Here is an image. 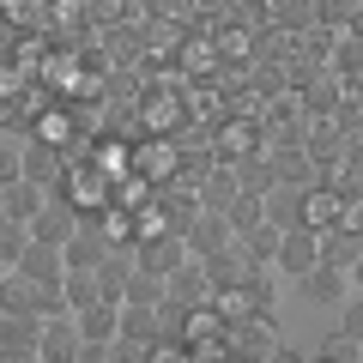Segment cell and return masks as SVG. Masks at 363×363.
<instances>
[{
	"label": "cell",
	"mask_w": 363,
	"mask_h": 363,
	"mask_svg": "<svg viewBox=\"0 0 363 363\" xmlns=\"http://www.w3.org/2000/svg\"><path fill=\"white\" fill-rule=\"evenodd\" d=\"M188 260V248H182V230H164V224H145L140 236H133V267L152 272V279H169V272Z\"/></svg>",
	"instance_id": "1"
},
{
	"label": "cell",
	"mask_w": 363,
	"mask_h": 363,
	"mask_svg": "<svg viewBox=\"0 0 363 363\" xmlns=\"http://www.w3.org/2000/svg\"><path fill=\"white\" fill-rule=\"evenodd\" d=\"M297 291H303V303H315V309H339V303L357 291V272L333 267V260H315L309 272H297Z\"/></svg>",
	"instance_id": "2"
},
{
	"label": "cell",
	"mask_w": 363,
	"mask_h": 363,
	"mask_svg": "<svg viewBox=\"0 0 363 363\" xmlns=\"http://www.w3.org/2000/svg\"><path fill=\"white\" fill-rule=\"evenodd\" d=\"M315 260H321V242H315V230H303V224H285V230H279V242H272V279H297V272H309Z\"/></svg>",
	"instance_id": "3"
},
{
	"label": "cell",
	"mask_w": 363,
	"mask_h": 363,
	"mask_svg": "<svg viewBox=\"0 0 363 363\" xmlns=\"http://www.w3.org/2000/svg\"><path fill=\"white\" fill-rule=\"evenodd\" d=\"M25 230L37 236V242H55V248H61L67 236L79 230V206H73L67 194H43V206L30 212V224H25Z\"/></svg>",
	"instance_id": "4"
},
{
	"label": "cell",
	"mask_w": 363,
	"mask_h": 363,
	"mask_svg": "<svg viewBox=\"0 0 363 363\" xmlns=\"http://www.w3.org/2000/svg\"><path fill=\"white\" fill-rule=\"evenodd\" d=\"M230 242H236V236H230V224H224V212H206V206H200L194 218L182 224V248H188L194 260L218 255V248H230Z\"/></svg>",
	"instance_id": "5"
},
{
	"label": "cell",
	"mask_w": 363,
	"mask_h": 363,
	"mask_svg": "<svg viewBox=\"0 0 363 363\" xmlns=\"http://www.w3.org/2000/svg\"><path fill=\"white\" fill-rule=\"evenodd\" d=\"M13 272H25L30 285H61V248L55 242H37V236H30L25 248H18V260H13Z\"/></svg>",
	"instance_id": "6"
},
{
	"label": "cell",
	"mask_w": 363,
	"mask_h": 363,
	"mask_svg": "<svg viewBox=\"0 0 363 363\" xmlns=\"http://www.w3.org/2000/svg\"><path fill=\"white\" fill-rule=\"evenodd\" d=\"M0 357L37 363V315H0Z\"/></svg>",
	"instance_id": "7"
},
{
	"label": "cell",
	"mask_w": 363,
	"mask_h": 363,
	"mask_svg": "<svg viewBox=\"0 0 363 363\" xmlns=\"http://www.w3.org/2000/svg\"><path fill=\"white\" fill-rule=\"evenodd\" d=\"M164 297H169V303H182V309H194V303H212L206 267H200V260L188 255V260H182V267H176V272L164 279Z\"/></svg>",
	"instance_id": "8"
},
{
	"label": "cell",
	"mask_w": 363,
	"mask_h": 363,
	"mask_svg": "<svg viewBox=\"0 0 363 363\" xmlns=\"http://www.w3.org/2000/svg\"><path fill=\"white\" fill-rule=\"evenodd\" d=\"M37 357H49V363H73L79 357L73 315H49V321H37Z\"/></svg>",
	"instance_id": "9"
},
{
	"label": "cell",
	"mask_w": 363,
	"mask_h": 363,
	"mask_svg": "<svg viewBox=\"0 0 363 363\" xmlns=\"http://www.w3.org/2000/svg\"><path fill=\"white\" fill-rule=\"evenodd\" d=\"M18 169H25V176L37 182L43 194H55V188H61V169H67V157L55 152L49 140H37V145H25V152H18Z\"/></svg>",
	"instance_id": "10"
},
{
	"label": "cell",
	"mask_w": 363,
	"mask_h": 363,
	"mask_svg": "<svg viewBox=\"0 0 363 363\" xmlns=\"http://www.w3.org/2000/svg\"><path fill=\"white\" fill-rule=\"evenodd\" d=\"M194 200H200L206 212H224V206L236 200V169H230V164H212L206 176L194 182Z\"/></svg>",
	"instance_id": "11"
},
{
	"label": "cell",
	"mask_w": 363,
	"mask_h": 363,
	"mask_svg": "<svg viewBox=\"0 0 363 363\" xmlns=\"http://www.w3.org/2000/svg\"><path fill=\"white\" fill-rule=\"evenodd\" d=\"M267 169H272V182H291V188L315 182V164H309V152H303V145H272Z\"/></svg>",
	"instance_id": "12"
},
{
	"label": "cell",
	"mask_w": 363,
	"mask_h": 363,
	"mask_svg": "<svg viewBox=\"0 0 363 363\" xmlns=\"http://www.w3.org/2000/svg\"><path fill=\"white\" fill-rule=\"evenodd\" d=\"M0 206H6V218H13V224H30V212L43 206V188L30 176H13L6 188H0Z\"/></svg>",
	"instance_id": "13"
},
{
	"label": "cell",
	"mask_w": 363,
	"mask_h": 363,
	"mask_svg": "<svg viewBox=\"0 0 363 363\" xmlns=\"http://www.w3.org/2000/svg\"><path fill=\"white\" fill-rule=\"evenodd\" d=\"M0 315H37V285L13 267L0 272Z\"/></svg>",
	"instance_id": "14"
},
{
	"label": "cell",
	"mask_w": 363,
	"mask_h": 363,
	"mask_svg": "<svg viewBox=\"0 0 363 363\" xmlns=\"http://www.w3.org/2000/svg\"><path fill=\"white\" fill-rule=\"evenodd\" d=\"M260 218H267V212H260V194H248V188H236V200H230V206H224V224H230V236L255 230Z\"/></svg>",
	"instance_id": "15"
},
{
	"label": "cell",
	"mask_w": 363,
	"mask_h": 363,
	"mask_svg": "<svg viewBox=\"0 0 363 363\" xmlns=\"http://www.w3.org/2000/svg\"><path fill=\"white\" fill-rule=\"evenodd\" d=\"M309 13L321 30H351L357 25V0H309Z\"/></svg>",
	"instance_id": "16"
},
{
	"label": "cell",
	"mask_w": 363,
	"mask_h": 363,
	"mask_svg": "<svg viewBox=\"0 0 363 363\" xmlns=\"http://www.w3.org/2000/svg\"><path fill=\"white\" fill-rule=\"evenodd\" d=\"M121 303H164V279H152V272H140V267H128V285H121Z\"/></svg>",
	"instance_id": "17"
},
{
	"label": "cell",
	"mask_w": 363,
	"mask_h": 363,
	"mask_svg": "<svg viewBox=\"0 0 363 363\" xmlns=\"http://www.w3.org/2000/svg\"><path fill=\"white\" fill-rule=\"evenodd\" d=\"M272 18H279V30H285V37H297V30H309V25H315L309 0H272Z\"/></svg>",
	"instance_id": "18"
},
{
	"label": "cell",
	"mask_w": 363,
	"mask_h": 363,
	"mask_svg": "<svg viewBox=\"0 0 363 363\" xmlns=\"http://www.w3.org/2000/svg\"><path fill=\"white\" fill-rule=\"evenodd\" d=\"M321 357H345V363H357L363 357V333H351V327H339L333 339L321 345Z\"/></svg>",
	"instance_id": "19"
},
{
	"label": "cell",
	"mask_w": 363,
	"mask_h": 363,
	"mask_svg": "<svg viewBox=\"0 0 363 363\" xmlns=\"http://www.w3.org/2000/svg\"><path fill=\"white\" fill-rule=\"evenodd\" d=\"M13 176H25V169H18V152H6V145H0V188H6Z\"/></svg>",
	"instance_id": "20"
},
{
	"label": "cell",
	"mask_w": 363,
	"mask_h": 363,
	"mask_svg": "<svg viewBox=\"0 0 363 363\" xmlns=\"http://www.w3.org/2000/svg\"><path fill=\"white\" fill-rule=\"evenodd\" d=\"M0 230H13V218H6V206H0Z\"/></svg>",
	"instance_id": "21"
},
{
	"label": "cell",
	"mask_w": 363,
	"mask_h": 363,
	"mask_svg": "<svg viewBox=\"0 0 363 363\" xmlns=\"http://www.w3.org/2000/svg\"><path fill=\"white\" fill-rule=\"evenodd\" d=\"M0 37H6V25H0ZM0 49H6V43H0Z\"/></svg>",
	"instance_id": "22"
},
{
	"label": "cell",
	"mask_w": 363,
	"mask_h": 363,
	"mask_svg": "<svg viewBox=\"0 0 363 363\" xmlns=\"http://www.w3.org/2000/svg\"><path fill=\"white\" fill-rule=\"evenodd\" d=\"M0 272H6V260H0Z\"/></svg>",
	"instance_id": "23"
}]
</instances>
